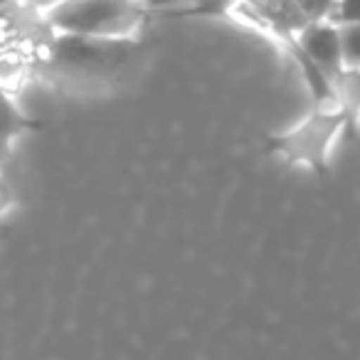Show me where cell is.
<instances>
[{"mask_svg":"<svg viewBox=\"0 0 360 360\" xmlns=\"http://www.w3.org/2000/svg\"><path fill=\"white\" fill-rule=\"evenodd\" d=\"M148 15L141 0H62L40 18L60 35L131 40Z\"/></svg>","mask_w":360,"mask_h":360,"instance_id":"cell-1","label":"cell"},{"mask_svg":"<svg viewBox=\"0 0 360 360\" xmlns=\"http://www.w3.org/2000/svg\"><path fill=\"white\" fill-rule=\"evenodd\" d=\"M345 129H348V119H345L343 109L314 106V111L299 126L284 131V134L266 136L262 150L266 155H276L289 165H304L316 175H328L330 148Z\"/></svg>","mask_w":360,"mask_h":360,"instance_id":"cell-2","label":"cell"},{"mask_svg":"<svg viewBox=\"0 0 360 360\" xmlns=\"http://www.w3.org/2000/svg\"><path fill=\"white\" fill-rule=\"evenodd\" d=\"M296 42L314 60L326 75L333 79L343 70V55H340V27L328 20L306 22L296 30Z\"/></svg>","mask_w":360,"mask_h":360,"instance_id":"cell-3","label":"cell"},{"mask_svg":"<svg viewBox=\"0 0 360 360\" xmlns=\"http://www.w3.org/2000/svg\"><path fill=\"white\" fill-rule=\"evenodd\" d=\"M35 129H40V124L32 121L30 116L22 114L15 96L0 89V165L8 158L13 143H15L22 134L35 131Z\"/></svg>","mask_w":360,"mask_h":360,"instance_id":"cell-4","label":"cell"},{"mask_svg":"<svg viewBox=\"0 0 360 360\" xmlns=\"http://www.w3.org/2000/svg\"><path fill=\"white\" fill-rule=\"evenodd\" d=\"M335 94V106L343 109L345 119H348V129L345 134H353L355 124L360 121V70H343L330 79Z\"/></svg>","mask_w":360,"mask_h":360,"instance_id":"cell-5","label":"cell"},{"mask_svg":"<svg viewBox=\"0 0 360 360\" xmlns=\"http://www.w3.org/2000/svg\"><path fill=\"white\" fill-rule=\"evenodd\" d=\"M30 77V57L18 47H0V89L15 96Z\"/></svg>","mask_w":360,"mask_h":360,"instance_id":"cell-6","label":"cell"},{"mask_svg":"<svg viewBox=\"0 0 360 360\" xmlns=\"http://www.w3.org/2000/svg\"><path fill=\"white\" fill-rule=\"evenodd\" d=\"M340 27V55H343V67L348 70H360V22Z\"/></svg>","mask_w":360,"mask_h":360,"instance_id":"cell-7","label":"cell"},{"mask_svg":"<svg viewBox=\"0 0 360 360\" xmlns=\"http://www.w3.org/2000/svg\"><path fill=\"white\" fill-rule=\"evenodd\" d=\"M294 6L299 8L301 18L306 22H316V20H328V15L333 13L335 0H294Z\"/></svg>","mask_w":360,"mask_h":360,"instance_id":"cell-8","label":"cell"},{"mask_svg":"<svg viewBox=\"0 0 360 360\" xmlns=\"http://www.w3.org/2000/svg\"><path fill=\"white\" fill-rule=\"evenodd\" d=\"M328 22H333V25L360 22V0H335L333 13L328 15Z\"/></svg>","mask_w":360,"mask_h":360,"instance_id":"cell-9","label":"cell"},{"mask_svg":"<svg viewBox=\"0 0 360 360\" xmlns=\"http://www.w3.org/2000/svg\"><path fill=\"white\" fill-rule=\"evenodd\" d=\"M148 13H165V11H175V8L188 6L191 0H141Z\"/></svg>","mask_w":360,"mask_h":360,"instance_id":"cell-10","label":"cell"},{"mask_svg":"<svg viewBox=\"0 0 360 360\" xmlns=\"http://www.w3.org/2000/svg\"><path fill=\"white\" fill-rule=\"evenodd\" d=\"M13 205H15V193H13V188L8 186L6 178H0V217L6 215Z\"/></svg>","mask_w":360,"mask_h":360,"instance_id":"cell-11","label":"cell"},{"mask_svg":"<svg viewBox=\"0 0 360 360\" xmlns=\"http://www.w3.org/2000/svg\"><path fill=\"white\" fill-rule=\"evenodd\" d=\"M57 3H62V0H25V8H30L32 13H37V15H42L45 11H50V8H55Z\"/></svg>","mask_w":360,"mask_h":360,"instance_id":"cell-12","label":"cell"},{"mask_svg":"<svg viewBox=\"0 0 360 360\" xmlns=\"http://www.w3.org/2000/svg\"><path fill=\"white\" fill-rule=\"evenodd\" d=\"M13 3H15V0H0V11H3V8H8V6H13Z\"/></svg>","mask_w":360,"mask_h":360,"instance_id":"cell-13","label":"cell"},{"mask_svg":"<svg viewBox=\"0 0 360 360\" xmlns=\"http://www.w3.org/2000/svg\"><path fill=\"white\" fill-rule=\"evenodd\" d=\"M15 3H20V6H25V0H15Z\"/></svg>","mask_w":360,"mask_h":360,"instance_id":"cell-14","label":"cell"}]
</instances>
